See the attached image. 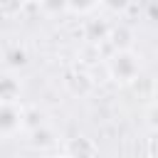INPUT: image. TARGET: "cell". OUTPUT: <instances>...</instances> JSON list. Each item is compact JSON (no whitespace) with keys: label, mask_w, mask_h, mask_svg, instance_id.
I'll return each mask as SVG.
<instances>
[{"label":"cell","mask_w":158,"mask_h":158,"mask_svg":"<svg viewBox=\"0 0 158 158\" xmlns=\"http://www.w3.org/2000/svg\"><path fill=\"white\" fill-rule=\"evenodd\" d=\"M106 72L116 84H136V79L143 72V59L138 52L123 47V49H116L106 59Z\"/></svg>","instance_id":"obj_1"},{"label":"cell","mask_w":158,"mask_h":158,"mask_svg":"<svg viewBox=\"0 0 158 158\" xmlns=\"http://www.w3.org/2000/svg\"><path fill=\"white\" fill-rule=\"evenodd\" d=\"M62 153L67 158H99V148H96L94 138H89V136H74V138L64 141Z\"/></svg>","instance_id":"obj_3"},{"label":"cell","mask_w":158,"mask_h":158,"mask_svg":"<svg viewBox=\"0 0 158 158\" xmlns=\"http://www.w3.org/2000/svg\"><path fill=\"white\" fill-rule=\"evenodd\" d=\"M101 5H106L109 10H116L118 12V10H123L128 5V0H101Z\"/></svg>","instance_id":"obj_13"},{"label":"cell","mask_w":158,"mask_h":158,"mask_svg":"<svg viewBox=\"0 0 158 158\" xmlns=\"http://www.w3.org/2000/svg\"><path fill=\"white\" fill-rule=\"evenodd\" d=\"M47 158H67L64 153H54V156H47Z\"/></svg>","instance_id":"obj_15"},{"label":"cell","mask_w":158,"mask_h":158,"mask_svg":"<svg viewBox=\"0 0 158 158\" xmlns=\"http://www.w3.org/2000/svg\"><path fill=\"white\" fill-rule=\"evenodd\" d=\"M20 96H22L20 79L12 72L0 74V104H20Z\"/></svg>","instance_id":"obj_4"},{"label":"cell","mask_w":158,"mask_h":158,"mask_svg":"<svg viewBox=\"0 0 158 158\" xmlns=\"http://www.w3.org/2000/svg\"><path fill=\"white\" fill-rule=\"evenodd\" d=\"M25 10L22 0H0V17L2 20H17Z\"/></svg>","instance_id":"obj_10"},{"label":"cell","mask_w":158,"mask_h":158,"mask_svg":"<svg viewBox=\"0 0 158 158\" xmlns=\"http://www.w3.org/2000/svg\"><path fill=\"white\" fill-rule=\"evenodd\" d=\"M109 25L104 20H89L86 22V40L89 42H101V40H109Z\"/></svg>","instance_id":"obj_8"},{"label":"cell","mask_w":158,"mask_h":158,"mask_svg":"<svg viewBox=\"0 0 158 158\" xmlns=\"http://www.w3.org/2000/svg\"><path fill=\"white\" fill-rule=\"evenodd\" d=\"M22 2H25V5H37L40 0H22Z\"/></svg>","instance_id":"obj_14"},{"label":"cell","mask_w":158,"mask_h":158,"mask_svg":"<svg viewBox=\"0 0 158 158\" xmlns=\"http://www.w3.org/2000/svg\"><path fill=\"white\" fill-rule=\"evenodd\" d=\"M27 62H30V54H27V49H25V47L15 44V47L5 49V64H7L10 69H20V67H27Z\"/></svg>","instance_id":"obj_7"},{"label":"cell","mask_w":158,"mask_h":158,"mask_svg":"<svg viewBox=\"0 0 158 158\" xmlns=\"http://www.w3.org/2000/svg\"><path fill=\"white\" fill-rule=\"evenodd\" d=\"M37 7H40L42 15H47V17H59V15L67 12V2H64V0H40Z\"/></svg>","instance_id":"obj_11"},{"label":"cell","mask_w":158,"mask_h":158,"mask_svg":"<svg viewBox=\"0 0 158 158\" xmlns=\"http://www.w3.org/2000/svg\"><path fill=\"white\" fill-rule=\"evenodd\" d=\"M64 2H67V12L72 15H91L101 5V0H64Z\"/></svg>","instance_id":"obj_9"},{"label":"cell","mask_w":158,"mask_h":158,"mask_svg":"<svg viewBox=\"0 0 158 158\" xmlns=\"http://www.w3.org/2000/svg\"><path fill=\"white\" fill-rule=\"evenodd\" d=\"M22 131V104H0V138H15Z\"/></svg>","instance_id":"obj_2"},{"label":"cell","mask_w":158,"mask_h":158,"mask_svg":"<svg viewBox=\"0 0 158 158\" xmlns=\"http://www.w3.org/2000/svg\"><path fill=\"white\" fill-rule=\"evenodd\" d=\"M146 126H148L151 133L156 131V104H153V101L146 106Z\"/></svg>","instance_id":"obj_12"},{"label":"cell","mask_w":158,"mask_h":158,"mask_svg":"<svg viewBox=\"0 0 158 158\" xmlns=\"http://www.w3.org/2000/svg\"><path fill=\"white\" fill-rule=\"evenodd\" d=\"M64 86H67V89H69L74 96H89V94L94 91V79H91L86 72L77 69V72L67 74V79H64Z\"/></svg>","instance_id":"obj_5"},{"label":"cell","mask_w":158,"mask_h":158,"mask_svg":"<svg viewBox=\"0 0 158 158\" xmlns=\"http://www.w3.org/2000/svg\"><path fill=\"white\" fill-rule=\"evenodd\" d=\"M30 133H32V141L30 143L35 148H52V146H57V133H54V128L49 123H42L37 128H32Z\"/></svg>","instance_id":"obj_6"}]
</instances>
